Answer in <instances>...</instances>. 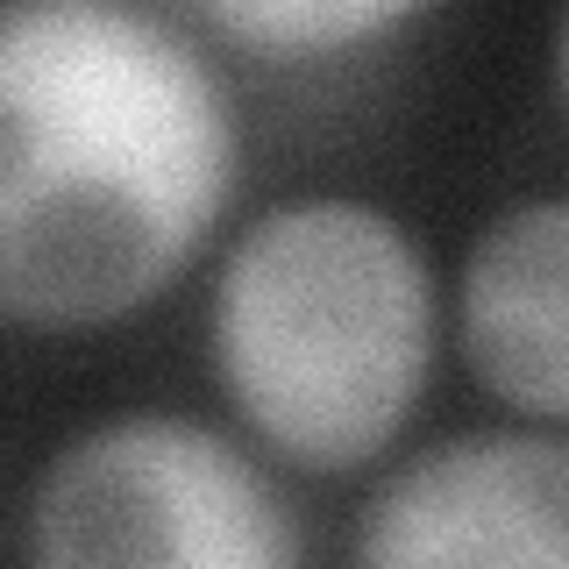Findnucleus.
<instances>
[{"mask_svg": "<svg viewBox=\"0 0 569 569\" xmlns=\"http://www.w3.org/2000/svg\"><path fill=\"white\" fill-rule=\"evenodd\" d=\"M242 114L142 0H0V328L150 313L221 242Z\"/></svg>", "mask_w": 569, "mask_h": 569, "instance_id": "1", "label": "nucleus"}, {"mask_svg": "<svg viewBox=\"0 0 569 569\" xmlns=\"http://www.w3.org/2000/svg\"><path fill=\"white\" fill-rule=\"evenodd\" d=\"M441 328L420 228L363 192H292L213 257V391L284 477L378 470L435 391Z\"/></svg>", "mask_w": 569, "mask_h": 569, "instance_id": "2", "label": "nucleus"}, {"mask_svg": "<svg viewBox=\"0 0 569 569\" xmlns=\"http://www.w3.org/2000/svg\"><path fill=\"white\" fill-rule=\"evenodd\" d=\"M22 556L43 569H299L307 527L242 427L129 406L43 456Z\"/></svg>", "mask_w": 569, "mask_h": 569, "instance_id": "3", "label": "nucleus"}, {"mask_svg": "<svg viewBox=\"0 0 569 569\" xmlns=\"http://www.w3.org/2000/svg\"><path fill=\"white\" fill-rule=\"evenodd\" d=\"M349 556L370 569H562L569 435L506 420L385 456Z\"/></svg>", "mask_w": 569, "mask_h": 569, "instance_id": "4", "label": "nucleus"}, {"mask_svg": "<svg viewBox=\"0 0 569 569\" xmlns=\"http://www.w3.org/2000/svg\"><path fill=\"white\" fill-rule=\"evenodd\" d=\"M456 356L506 420L569 427V200L485 213L456 271Z\"/></svg>", "mask_w": 569, "mask_h": 569, "instance_id": "5", "label": "nucleus"}, {"mask_svg": "<svg viewBox=\"0 0 569 569\" xmlns=\"http://www.w3.org/2000/svg\"><path fill=\"white\" fill-rule=\"evenodd\" d=\"M228 50L263 64H335L406 36L441 0H192Z\"/></svg>", "mask_w": 569, "mask_h": 569, "instance_id": "6", "label": "nucleus"}]
</instances>
